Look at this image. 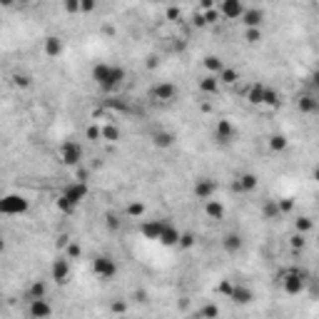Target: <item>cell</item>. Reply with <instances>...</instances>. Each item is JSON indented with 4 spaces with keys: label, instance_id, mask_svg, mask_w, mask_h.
I'll return each mask as SVG.
<instances>
[{
    "label": "cell",
    "instance_id": "1",
    "mask_svg": "<svg viewBox=\"0 0 319 319\" xmlns=\"http://www.w3.org/2000/svg\"><path fill=\"white\" fill-rule=\"evenodd\" d=\"M125 78H127V73L120 65H110V63H95L92 65V82L102 92H107V95L110 92H117L122 87Z\"/></svg>",
    "mask_w": 319,
    "mask_h": 319
},
{
    "label": "cell",
    "instance_id": "2",
    "mask_svg": "<svg viewBox=\"0 0 319 319\" xmlns=\"http://www.w3.org/2000/svg\"><path fill=\"white\" fill-rule=\"evenodd\" d=\"M30 212V200L20 192H8L0 197V215L3 217H23Z\"/></svg>",
    "mask_w": 319,
    "mask_h": 319
},
{
    "label": "cell",
    "instance_id": "3",
    "mask_svg": "<svg viewBox=\"0 0 319 319\" xmlns=\"http://www.w3.org/2000/svg\"><path fill=\"white\" fill-rule=\"evenodd\" d=\"M60 162L65 165V167H78V165H82V145L80 142H75V140H65L63 145H60Z\"/></svg>",
    "mask_w": 319,
    "mask_h": 319
},
{
    "label": "cell",
    "instance_id": "4",
    "mask_svg": "<svg viewBox=\"0 0 319 319\" xmlns=\"http://www.w3.org/2000/svg\"><path fill=\"white\" fill-rule=\"evenodd\" d=\"M282 289H284V294H289V297L302 294V292L307 289V274L299 272V269L284 272V274H282Z\"/></svg>",
    "mask_w": 319,
    "mask_h": 319
},
{
    "label": "cell",
    "instance_id": "5",
    "mask_svg": "<svg viewBox=\"0 0 319 319\" xmlns=\"http://www.w3.org/2000/svg\"><path fill=\"white\" fill-rule=\"evenodd\" d=\"M87 192H90V187H87L85 180H75V182H70V185H65V187L60 190V195H63L68 202H73L75 207H80V202L87 197Z\"/></svg>",
    "mask_w": 319,
    "mask_h": 319
},
{
    "label": "cell",
    "instance_id": "6",
    "mask_svg": "<svg viewBox=\"0 0 319 319\" xmlns=\"http://www.w3.org/2000/svg\"><path fill=\"white\" fill-rule=\"evenodd\" d=\"M92 272H95V277H100V279H112V277L117 274V262H115L110 254H100V257L92 259Z\"/></svg>",
    "mask_w": 319,
    "mask_h": 319
},
{
    "label": "cell",
    "instance_id": "7",
    "mask_svg": "<svg viewBox=\"0 0 319 319\" xmlns=\"http://www.w3.org/2000/svg\"><path fill=\"white\" fill-rule=\"evenodd\" d=\"M220 18L225 20H239V15L244 13V3L242 0H220Z\"/></svg>",
    "mask_w": 319,
    "mask_h": 319
},
{
    "label": "cell",
    "instance_id": "8",
    "mask_svg": "<svg viewBox=\"0 0 319 319\" xmlns=\"http://www.w3.org/2000/svg\"><path fill=\"white\" fill-rule=\"evenodd\" d=\"M165 222H167V220H145V222L140 225V235H142L145 239H150V242H157L160 235H162Z\"/></svg>",
    "mask_w": 319,
    "mask_h": 319
},
{
    "label": "cell",
    "instance_id": "9",
    "mask_svg": "<svg viewBox=\"0 0 319 319\" xmlns=\"http://www.w3.org/2000/svg\"><path fill=\"white\" fill-rule=\"evenodd\" d=\"M235 135H237V127H235L230 120H220V122L215 125V140H217L220 145H230V142L235 140Z\"/></svg>",
    "mask_w": 319,
    "mask_h": 319
},
{
    "label": "cell",
    "instance_id": "10",
    "mask_svg": "<svg viewBox=\"0 0 319 319\" xmlns=\"http://www.w3.org/2000/svg\"><path fill=\"white\" fill-rule=\"evenodd\" d=\"M50 277L58 282V284H65L70 279V259L68 257H58L50 267Z\"/></svg>",
    "mask_w": 319,
    "mask_h": 319
},
{
    "label": "cell",
    "instance_id": "11",
    "mask_svg": "<svg viewBox=\"0 0 319 319\" xmlns=\"http://www.w3.org/2000/svg\"><path fill=\"white\" fill-rule=\"evenodd\" d=\"M152 97L160 100V102H172V100L177 97V87H175L172 82H157V85L152 87Z\"/></svg>",
    "mask_w": 319,
    "mask_h": 319
},
{
    "label": "cell",
    "instance_id": "12",
    "mask_svg": "<svg viewBox=\"0 0 319 319\" xmlns=\"http://www.w3.org/2000/svg\"><path fill=\"white\" fill-rule=\"evenodd\" d=\"M242 247H244V237H242L239 232H227V235L222 237V249H225L227 254H239Z\"/></svg>",
    "mask_w": 319,
    "mask_h": 319
},
{
    "label": "cell",
    "instance_id": "13",
    "mask_svg": "<svg viewBox=\"0 0 319 319\" xmlns=\"http://www.w3.org/2000/svg\"><path fill=\"white\" fill-rule=\"evenodd\" d=\"M239 23L244 28H262L264 23V13L259 8H244V13L239 15Z\"/></svg>",
    "mask_w": 319,
    "mask_h": 319
},
{
    "label": "cell",
    "instance_id": "14",
    "mask_svg": "<svg viewBox=\"0 0 319 319\" xmlns=\"http://www.w3.org/2000/svg\"><path fill=\"white\" fill-rule=\"evenodd\" d=\"M257 187H259V177L254 172H242L235 180V190H239V192H254Z\"/></svg>",
    "mask_w": 319,
    "mask_h": 319
},
{
    "label": "cell",
    "instance_id": "15",
    "mask_svg": "<svg viewBox=\"0 0 319 319\" xmlns=\"http://www.w3.org/2000/svg\"><path fill=\"white\" fill-rule=\"evenodd\" d=\"M28 314H30L33 319L50 317V314H53V307L48 304V299H45V297H40V299H30V304H28Z\"/></svg>",
    "mask_w": 319,
    "mask_h": 319
},
{
    "label": "cell",
    "instance_id": "16",
    "mask_svg": "<svg viewBox=\"0 0 319 319\" xmlns=\"http://www.w3.org/2000/svg\"><path fill=\"white\" fill-rule=\"evenodd\" d=\"M162 247H177V242H180V230L172 225V222H165V227H162V235H160V239H157Z\"/></svg>",
    "mask_w": 319,
    "mask_h": 319
},
{
    "label": "cell",
    "instance_id": "17",
    "mask_svg": "<svg viewBox=\"0 0 319 319\" xmlns=\"http://www.w3.org/2000/svg\"><path fill=\"white\" fill-rule=\"evenodd\" d=\"M63 50H65V43H63L58 35H48V38L43 40V53H45L48 58H60Z\"/></svg>",
    "mask_w": 319,
    "mask_h": 319
},
{
    "label": "cell",
    "instance_id": "18",
    "mask_svg": "<svg viewBox=\"0 0 319 319\" xmlns=\"http://www.w3.org/2000/svg\"><path fill=\"white\" fill-rule=\"evenodd\" d=\"M215 190H217V185H215V180H210V177H200V180L195 182V197H200V200L215 197Z\"/></svg>",
    "mask_w": 319,
    "mask_h": 319
},
{
    "label": "cell",
    "instance_id": "19",
    "mask_svg": "<svg viewBox=\"0 0 319 319\" xmlns=\"http://www.w3.org/2000/svg\"><path fill=\"white\" fill-rule=\"evenodd\" d=\"M230 299H232L235 304H249V302L254 299V294H252V289H249V287L237 284V287H232V289H230Z\"/></svg>",
    "mask_w": 319,
    "mask_h": 319
},
{
    "label": "cell",
    "instance_id": "20",
    "mask_svg": "<svg viewBox=\"0 0 319 319\" xmlns=\"http://www.w3.org/2000/svg\"><path fill=\"white\" fill-rule=\"evenodd\" d=\"M152 145L160 147V150H170V147L175 145V132H170V130H157V132L152 135Z\"/></svg>",
    "mask_w": 319,
    "mask_h": 319
},
{
    "label": "cell",
    "instance_id": "21",
    "mask_svg": "<svg viewBox=\"0 0 319 319\" xmlns=\"http://www.w3.org/2000/svg\"><path fill=\"white\" fill-rule=\"evenodd\" d=\"M205 215H207L210 220H222V217H225V207H222V202H220V200H215V197L205 200Z\"/></svg>",
    "mask_w": 319,
    "mask_h": 319
},
{
    "label": "cell",
    "instance_id": "22",
    "mask_svg": "<svg viewBox=\"0 0 319 319\" xmlns=\"http://www.w3.org/2000/svg\"><path fill=\"white\" fill-rule=\"evenodd\" d=\"M319 110V100L312 95V92H307V95H302L299 97V112H304V115H314Z\"/></svg>",
    "mask_w": 319,
    "mask_h": 319
},
{
    "label": "cell",
    "instance_id": "23",
    "mask_svg": "<svg viewBox=\"0 0 319 319\" xmlns=\"http://www.w3.org/2000/svg\"><path fill=\"white\" fill-rule=\"evenodd\" d=\"M264 87H267V85H262V82H254V85H249V90H247V102H249V105H262V97H264Z\"/></svg>",
    "mask_w": 319,
    "mask_h": 319
},
{
    "label": "cell",
    "instance_id": "24",
    "mask_svg": "<svg viewBox=\"0 0 319 319\" xmlns=\"http://www.w3.org/2000/svg\"><path fill=\"white\" fill-rule=\"evenodd\" d=\"M200 90H202V92H207V95H215V92L220 90V80H217V75H207V78H202V80H200Z\"/></svg>",
    "mask_w": 319,
    "mask_h": 319
},
{
    "label": "cell",
    "instance_id": "25",
    "mask_svg": "<svg viewBox=\"0 0 319 319\" xmlns=\"http://www.w3.org/2000/svg\"><path fill=\"white\" fill-rule=\"evenodd\" d=\"M100 140H105V142H120V127H115V125H102V127H100Z\"/></svg>",
    "mask_w": 319,
    "mask_h": 319
},
{
    "label": "cell",
    "instance_id": "26",
    "mask_svg": "<svg viewBox=\"0 0 319 319\" xmlns=\"http://www.w3.org/2000/svg\"><path fill=\"white\" fill-rule=\"evenodd\" d=\"M279 102H282L279 92H277V90H272V87H264V97H262V105H264V107H279Z\"/></svg>",
    "mask_w": 319,
    "mask_h": 319
},
{
    "label": "cell",
    "instance_id": "27",
    "mask_svg": "<svg viewBox=\"0 0 319 319\" xmlns=\"http://www.w3.org/2000/svg\"><path fill=\"white\" fill-rule=\"evenodd\" d=\"M40 297H48V284H45V282H40V279H35V282L30 284L28 299H40Z\"/></svg>",
    "mask_w": 319,
    "mask_h": 319
},
{
    "label": "cell",
    "instance_id": "28",
    "mask_svg": "<svg viewBox=\"0 0 319 319\" xmlns=\"http://www.w3.org/2000/svg\"><path fill=\"white\" fill-rule=\"evenodd\" d=\"M202 65H205V70H210V75H217V73H220V70L225 68V63H222V60H220L217 55H207Z\"/></svg>",
    "mask_w": 319,
    "mask_h": 319
},
{
    "label": "cell",
    "instance_id": "29",
    "mask_svg": "<svg viewBox=\"0 0 319 319\" xmlns=\"http://www.w3.org/2000/svg\"><path fill=\"white\" fill-rule=\"evenodd\" d=\"M262 212H264L267 220H279V217H282V210H279V202H277V200H269Z\"/></svg>",
    "mask_w": 319,
    "mask_h": 319
},
{
    "label": "cell",
    "instance_id": "30",
    "mask_svg": "<svg viewBox=\"0 0 319 319\" xmlns=\"http://www.w3.org/2000/svg\"><path fill=\"white\" fill-rule=\"evenodd\" d=\"M217 80H220V82H225V85H235V82H237V70H232V68H222V70L217 73Z\"/></svg>",
    "mask_w": 319,
    "mask_h": 319
},
{
    "label": "cell",
    "instance_id": "31",
    "mask_svg": "<svg viewBox=\"0 0 319 319\" xmlns=\"http://www.w3.org/2000/svg\"><path fill=\"white\" fill-rule=\"evenodd\" d=\"M287 145H289V142H287V137H284V135H272V137H269V147H272L274 152L287 150Z\"/></svg>",
    "mask_w": 319,
    "mask_h": 319
},
{
    "label": "cell",
    "instance_id": "32",
    "mask_svg": "<svg viewBox=\"0 0 319 319\" xmlns=\"http://www.w3.org/2000/svg\"><path fill=\"white\" fill-rule=\"evenodd\" d=\"M55 207H58L63 215H70V212H75V210H78V207H75L73 202H68L63 195H58V200H55Z\"/></svg>",
    "mask_w": 319,
    "mask_h": 319
},
{
    "label": "cell",
    "instance_id": "33",
    "mask_svg": "<svg viewBox=\"0 0 319 319\" xmlns=\"http://www.w3.org/2000/svg\"><path fill=\"white\" fill-rule=\"evenodd\" d=\"M244 40H247L249 45H257V43L262 40V30H259V28H247V33H244Z\"/></svg>",
    "mask_w": 319,
    "mask_h": 319
},
{
    "label": "cell",
    "instance_id": "34",
    "mask_svg": "<svg viewBox=\"0 0 319 319\" xmlns=\"http://www.w3.org/2000/svg\"><path fill=\"white\" fill-rule=\"evenodd\" d=\"M145 215V205L142 202H130L127 205V217H142Z\"/></svg>",
    "mask_w": 319,
    "mask_h": 319
},
{
    "label": "cell",
    "instance_id": "35",
    "mask_svg": "<svg viewBox=\"0 0 319 319\" xmlns=\"http://www.w3.org/2000/svg\"><path fill=\"white\" fill-rule=\"evenodd\" d=\"M105 225H107L112 232H117V230H120V225H122V220H120L115 212H107V215H105Z\"/></svg>",
    "mask_w": 319,
    "mask_h": 319
},
{
    "label": "cell",
    "instance_id": "36",
    "mask_svg": "<svg viewBox=\"0 0 319 319\" xmlns=\"http://www.w3.org/2000/svg\"><path fill=\"white\" fill-rule=\"evenodd\" d=\"M63 8H65V13L75 15V13H80V0H63Z\"/></svg>",
    "mask_w": 319,
    "mask_h": 319
},
{
    "label": "cell",
    "instance_id": "37",
    "mask_svg": "<svg viewBox=\"0 0 319 319\" xmlns=\"http://www.w3.org/2000/svg\"><path fill=\"white\" fill-rule=\"evenodd\" d=\"M13 85H15V87H30V75H20V73H18V75L13 78Z\"/></svg>",
    "mask_w": 319,
    "mask_h": 319
},
{
    "label": "cell",
    "instance_id": "38",
    "mask_svg": "<svg viewBox=\"0 0 319 319\" xmlns=\"http://www.w3.org/2000/svg\"><path fill=\"white\" fill-rule=\"evenodd\" d=\"M97 8V0H80V13H92Z\"/></svg>",
    "mask_w": 319,
    "mask_h": 319
},
{
    "label": "cell",
    "instance_id": "39",
    "mask_svg": "<svg viewBox=\"0 0 319 319\" xmlns=\"http://www.w3.org/2000/svg\"><path fill=\"white\" fill-rule=\"evenodd\" d=\"M297 230H299V235H302V232H309V230H312V220H309V217H299V220H297Z\"/></svg>",
    "mask_w": 319,
    "mask_h": 319
},
{
    "label": "cell",
    "instance_id": "40",
    "mask_svg": "<svg viewBox=\"0 0 319 319\" xmlns=\"http://www.w3.org/2000/svg\"><path fill=\"white\" fill-rule=\"evenodd\" d=\"M177 244H180V247H192V244H195V237H192L190 232H185V235L180 232V242H177Z\"/></svg>",
    "mask_w": 319,
    "mask_h": 319
},
{
    "label": "cell",
    "instance_id": "41",
    "mask_svg": "<svg viewBox=\"0 0 319 319\" xmlns=\"http://www.w3.org/2000/svg\"><path fill=\"white\" fill-rule=\"evenodd\" d=\"M87 140H100V127L97 125H90L87 127Z\"/></svg>",
    "mask_w": 319,
    "mask_h": 319
},
{
    "label": "cell",
    "instance_id": "42",
    "mask_svg": "<svg viewBox=\"0 0 319 319\" xmlns=\"http://www.w3.org/2000/svg\"><path fill=\"white\" fill-rule=\"evenodd\" d=\"M78 254H80V247H78L75 242H70V244H68V259H73V257H78Z\"/></svg>",
    "mask_w": 319,
    "mask_h": 319
},
{
    "label": "cell",
    "instance_id": "43",
    "mask_svg": "<svg viewBox=\"0 0 319 319\" xmlns=\"http://www.w3.org/2000/svg\"><path fill=\"white\" fill-rule=\"evenodd\" d=\"M217 314H220L217 307H205V309L200 312V317H217Z\"/></svg>",
    "mask_w": 319,
    "mask_h": 319
},
{
    "label": "cell",
    "instance_id": "44",
    "mask_svg": "<svg viewBox=\"0 0 319 319\" xmlns=\"http://www.w3.org/2000/svg\"><path fill=\"white\" fill-rule=\"evenodd\" d=\"M292 244H294V247H302V244H304V237H302V235H297V237L292 239Z\"/></svg>",
    "mask_w": 319,
    "mask_h": 319
},
{
    "label": "cell",
    "instance_id": "45",
    "mask_svg": "<svg viewBox=\"0 0 319 319\" xmlns=\"http://www.w3.org/2000/svg\"><path fill=\"white\" fill-rule=\"evenodd\" d=\"M18 3V0H0V5H3V8H13Z\"/></svg>",
    "mask_w": 319,
    "mask_h": 319
},
{
    "label": "cell",
    "instance_id": "46",
    "mask_svg": "<svg viewBox=\"0 0 319 319\" xmlns=\"http://www.w3.org/2000/svg\"><path fill=\"white\" fill-rule=\"evenodd\" d=\"M212 5H215V0H202V8H205V10L212 8Z\"/></svg>",
    "mask_w": 319,
    "mask_h": 319
},
{
    "label": "cell",
    "instance_id": "47",
    "mask_svg": "<svg viewBox=\"0 0 319 319\" xmlns=\"http://www.w3.org/2000/svg\"><path fill=\"white\" fill-rule=\"evenodd\" d=\"M5 249V237H3V232H0V252Z\"/></svg>",
    "mask_w": 319,
    "mask_h": 319
},
{
    "label": "cell",
    "instance_id": "48",
    "mask_svg": "<svg viewBox=\"0 0 319 319\" xmlns=\"http://www.w3.org/2000/svg\"><path fill=\"white\" fill-rule=\"evenodd\" d=\"M18 3H23V5H30V3H35V0H18Z\"/></svg>",
    "mask_w": 319,
    "mask_h": 319
},
{
    "label": "cell",
    "instance_id": "49",
    "mask_svg": "<svg viewBox=\"0 0 319 319\" xmlns=\"http://www.w3.org/2000/svg\"><path fill=\"white\" fill-rule=\"evenodd\" d=\"M0 299H3V294H0Z\"/></svg>",
    "mask_w": 319,
    "mask_h": 319
}]
</instances>
